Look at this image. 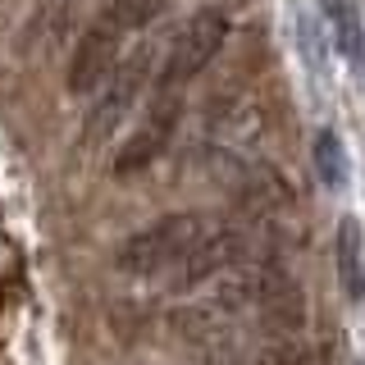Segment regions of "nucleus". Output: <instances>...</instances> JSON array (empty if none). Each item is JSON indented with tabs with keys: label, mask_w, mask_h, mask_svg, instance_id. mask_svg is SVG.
I'll return each instance as SVG.
<instances>
[{
	"label": "nucleus",
	"mask_w": 365,
	"mask_h": 365,
	"mask_svg": "<svg viewBox=\"0 0 365 365\" xmlns=\"http://www.w3.org/2000/svg\"><path fill=\"white\" fill-rule=\"evenodd\" d=\"M128 41V32L114 23L106 9L87 23V32L73 46V60H68V91H91L110 78V68L119 64V51Z\"/></svg>",
	"instance_id": "nucleus-3"
},
{
	"label": "nucleus",
	"mask_w": 365,
	"mask_h": 365,
	"mask_svg": "<svg viewBox=\"0 0 365 365\" xmlns=\"http://www.w3.org/2000/svg\"><path fill=\"white\" fill-rule=\"evenodd\" d=\"M174 128H178V101H174V91H169L160 106H151V114L142 119V128L119 146V155H114V174H137V169H146L169 146Z\"/></svg>",
	"instance_id": "nucleus-5"
},
{
	"label": "nucleus",
	"mask_w": 365,
	"mask_h": 365,
	"mask_svg": "<svg viewBox=\"0 0 365 365\" xmlns=\"http://www.w3.org/2000/svg\"><path fill=\"white\" fill-rule=\"evenodd\" d=\"M311 155H315V174L324 187H347L351 182V160H347V146H342V137L334 128H324V133H315V146H311Z\"/></svg>",
	"instance_id": "nucleus-7"
},
{
	"label": "nucleus",
	"mask_w": 365,
	"mask_h": 365,
	"mask_svg": "<svg viewBox=\"0 0 365 365\" xmlns=\"http://www.w3.org/2000/svg\"><path fill=\"white\" fill-rule=\"evenodd\" d=\"M201 237H205V220H201V215H165V220H155L151 228L133 233L128 242L119 247L114 265H119L123 274H165V269H178Z\"/></svg>",
	"instance_id": "nucleus-1"
},
{
	"label": "nucleus",
	"mask_w": 365,
	"mask_h": 365,
	"mask_svg": "<svg viewBox=\"0 0 365 365\" xmlns=\"http://www.w3.org/2000/svg\"><path fill=\"white\" fill-rule=\"evenodd\" d=\"M334 260H338V283L347 297H361L365 292V274H361V224L342 220L338 224V242H334Z\"/></svg>",
	"instance_id": "nucleus-6"
},
{
	"label": "nucleus",
	"mask_w": 365,
	"mask_h": 365,
	"mask_svg": "<svg viewBox=\"0 0 365 365\" xmlns=\"http://www.w3.org/2000/svg\"><path fill=\"white\" fill-rule=\"evenodd\" d=\"M329 23H334V46L347 60H361L365 55V28L361 14L351 9V0H329Z\"/></svg>",
	"instance_id": "nucleus-8"
},
{
	"label": "nucleus",
	"mask_w": 365,
	"mask_h": 365,
	"mask_svg": "<svg viewBox=\"0 0 365 365\" xmlns=\"http://www.w3.org/2000/svg\"><path fill=\"white\" fill-rule=\"evenodd\" d=\"M142 78H146V51H137V55H128L123 64L110 68L106 91L96 96V106H91V114H87L83 142H101V137H110L114 128H119V119L133 110L137 91H142Z\"/></svg>",
	"instance_id": "nucleus-4"
},
{
	"label": "nucleus",
	"mask_w": 365,
	"mask_h": 365,
	"mask_svg": "<svg viewBox=\"0 0 365 365\" xmlns=\"http://www.w3.org/2000/svg\"><path fill=\"white\" fill-rule=\"evenodd\" d=\"M247 365H306V356L292 347V342H279V347H265L260 356H251Z\"/></svg>",
	"instance_id": "nucleus-9"
},
{
	"label": "nucleus",
	"mask_w": 365,
	"mask_h": 365,
	"mask_svg": "<svg viewBox=\"0 0 365 365\" xmlns=\"http://www.w3.org/2000/svg\"><path fill=\"white\" fill-rule=\"evenodd\" d=\"M224 37H228L224 9H201V14L174 37V46H169V60H165V68H160V91L169 96L174 87L192 83V78L224 51Z\"/></svg>",
	"instance_id": "nucleus-2"
}]
</instances>
